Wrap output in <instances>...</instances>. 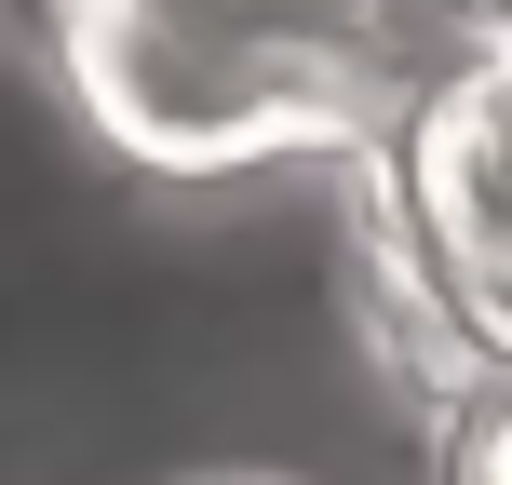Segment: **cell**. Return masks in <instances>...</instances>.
<instances>
[{
    "label": "cell",
    "mask_w": 512,
    "mask_h": 485,
    "mask_svg": "<svg viewBox=\"0 0 512 485\" xmlns=\"http://www.w3.org/2000/svg\"><path fill=\"white\" fill-rule=\"evenodd\" d=\"M459 485H512V378H486V405H472V445H459Z\"/></svg>",
    "instance_id": "6da1fadb"
}]
</instances>
